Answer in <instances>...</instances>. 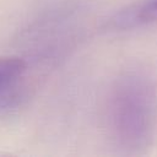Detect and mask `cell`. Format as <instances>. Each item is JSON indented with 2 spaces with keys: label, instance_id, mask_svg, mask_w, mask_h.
Masks as SVG:
<instances>
[{
  "label": "cell",
  "instance_id": "1",
  "mask_svg": "<svg viewBox=\"0 0 157 157\" xmlns=\"http://www.w3.org/2000/svg\"><path fill=\"white\" fill-rule=\"evenodd\" d=\"M157 20V0H144L121 11L114 23L119 28H131Z\"/></svg>",
  "mask_w": 157,
  "mask_h": 157
},
{
  "label": "cell",
  "instance_id": "2",
  "mask_svg": "<svg viewBox=\"0 0 157 157\" xmlns=\"http://www.w3.org/2000/svg\"><path fill=\"white\" fill-rule=\"evenodd\" d=\"M26 70V63L17 56L0 58V91L15 82Z\"/></svg>",
  "mask_w": 157,
  "mask_h": 157
}]
</instances>
